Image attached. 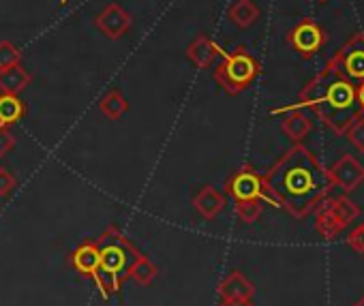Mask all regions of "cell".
Returning <instances> with one entry per match:
<instances>
[{
  "label": "cell",
  "instance_id": "obj_26",
  "mask_svg": "<svg viewBox=\"0 0 364 306\" xmlns=\"http://www.w3.org/2000/svg\"><path fill=\"white\" fill-rule=\"evenodd\" d=\"M16 148V137L7 126H0V159L7 157L9 152Z\"/></svg>",
  "mask_w": 364,
  "mask_h": 306
},
{
  "label": "cell",
  "instance_id": "obj_4",
  "mask_svg": "<svg viewBox=\"0 0 364 306\" xmlns=\"http://www.w3.org/2000/svg\"><path fill=\"white\" fill-rule=\"evenodd\" d=\"M219 56L223 60L215 69V82L230 97H236V94L245 92L257 80V75L262 71L257 58L251 52H247L245 48H236L230 54L219 50Z\"/></svg>",
  "mask_w": 364,
  "mask_h": 306
},
{
  "label": "cell",
  "instance_id": "obj_20",
  "mask_svg": "<svg viewBox=\"0 0 364 306\" xmlns=\"http://www.w3.org/2000/svg\"><path fill=\"white\" fill-rule=\"evenodd\" d=\"M156 274H159V268L146 255H139L131 268V278L139 285H150L156 278Z\"/></svg>",
  "mask_w": 364,
  "mask_h": 306
},
{
  "label": "cell",
  "instance_id": "obj_7",
  "mask_svg": "<svg viewBox=\"0 0 364 306\" xmlns=\"http://www.w3.org/2000/svg\"><path fill=\"white\" fill-rule=\"evenodd\" d=\"M328 65L343 71L345 77H349V80L364 82V35L362 33L351 35L338 48V52L330 58Z\"/></svg>",
  "mask_w": 364,
  "mask_h": 306
},
{
  "label": "cell",
  "instance_id": "obj_6",
  "mask_svg": "<svg viewBox=\"0 0 364 306\" xmlns=\"http://www.w3.org/2000/svg\"><path fill=\"white\" fill-rule=\"evenodd\" d=\"M225 193L232 195L236 202L259 200V202H268L279 208L277 200L272 197V193L264 180V174H259L253 165H242L240 170H236L225 182Z\"/></svg>",
  "mask_w": 364,
  "mask_h": 306
},
{
  "label": "cell",
  "instance_id": "obj_8",
  "mask_svg": "<svg viewBox=\"0 0 364 306\" xmlns=\"http://www.w3.org/2000/svg\"><path fill=\"white\" fill-rule=\"evenodd\" d=\"M287 43L300 54V58H313L326 43V33L315 20H302L287 33Z\"/></svg>",
  "mask_w": 364,
  "mask_h": 306
},
{
  "label": "cell",
  "instance_id": "obj_22",
  "mask_svg": "<svg viewBox=\"0 0 364 306\" xmlns=\"http://www.w3.org/2000/svg\"><path fill=\"white\" fill-rule=\"evenodd\" d=\"M22 65V52L11 41H0V69Z\"/></svg>",
  "mask_w": 364,
  "mask_h": 306
},
{
  "label": "cell",
  "instance_id": "obj_18",
  "mask_svg": "<svg viewBox=\"0 0 364 306\" xmlns=\"http://www.w3.org/2000/svg\"><path fill=\"white\" fill-rule=\"evenodd\" d=\"M26 116V103L18 94H0V126H11Z\"/></svg>",
  "mask_w": 364,
  "mask_h": 306
},
{
  "label": "cell",
  "instance_id": "obj_28",
  "mask_svg": "<svg viewBox=\"0 0 364 306\" xmlns=\"http://www.w3.org/2000/svg\"><path fill=\"white\" fill-rule=\"evenodd\" d=\"M355 103L364 111V82H360V86H355Z\"/></svg>",
  "mask_w": 364,
  "mask_h": 306
},
{
  "label": "cell",
  "instance_id": "obj_10",
  "mask_svg": "<svg viewBox=\"0 0 364 306\" xmlns=\"http://www.w3.org/2000/svg\"><path fill=\"white\" fill-rule=\"evenodd\" d=\"M95 26L112 41L122 39L129 28H131V16L127 9H122L120 5H107L97 18H95Z\"/></svg>",
  "mask_w": 364,
  "mask_h": 306
},
{
  "label": "cell",
  "instance_id": "obj_30",
  "mask_svg": "<svg viewBox=\"0 0 364 306\" xmlns=\"http://www.w3.org/2000/svg\"><path fill=\"white\" fill-rule=\"evenodd\" d=\"M65 5H69V0H60V7H65Z\"/></svg>",
  "mask_w": 364,
  "mask_h": 306
},
{
  "label": "cell",
  "instance_id": "obj_27",
  "mask_svg": "<svg viewBox=\"0 0 364 306\" xmlns=\"http://www.w3.org/2000/svg\"><path fill=\"white\" fill-rule=\"evenodd\" d=\"M219 306H253V300H219Z\"/></svg>",
  "mask_w": 364,
  "mask_h": 306
},
{
  "label": "cell",
  "instance_id": "obj_16",
  "mask_svg": "<svg viewBox=\"0 0 364 306\" xmlns=\"http://www.w3.org/2000/svg\"><path fill=\"white\" fill-rule=\"evenodd\" d=\"M31 82L33 75L22 65L0 69V94H20L31 86Z\"/></svg>",
  "mask_w": 364,
  "mask_h": 306
},
{
  "label": "cell",
  "instance_id": "obj_3",
  "mask_svg": "<svg viewBox=\"0 0 364 306\" xmlns=\"http://www.w3.org/2000/svg\"><path fill=\"white\" fill-rule=\"evenodd\" d=\"M97 246L101 259L97 287L101 291V297L109 300L114 293H120L122 285L131 278V268L141 253L116 225H109L97 238Z\"/></svg>",
  "mask_w": 364,
  "mask_h": 306
},
{
  "label": "cell",
  "instance_id": "obj_17",
  "mask_svg": "<svg viewBox=\"0 0 364 306\" xmlns=\"http://www.w3.org/2000/svg\"><path fill=\"white\" fill-rule=\"evenodd\" d=\"M259 16H262V11L253 0H236L228 11V18L238 28H251L259 20Z\"/></svg>",
  "mask_w": 364,
  "mask_h": 306
},
{
  "label": "cell",
  "instance_id": "obj_19",
  "mask_svg": "<svg viewBox=\"0 0 364 306\" xmlns=\"http://www.w3.org/2000/svg\"><path fill=\"white\" fill-rule=\"evenodd\" d=\"M99 109L105 118L109 120H120L127 111H129V101L124 99L122 92L118 90H109L103 94L101 103H99Z\"/></svg>",
  "mask_w": 364,
  "mask_h": 306
},
{
  "label": "cell",
  "instance_id": "obj_12",
  "mask_svg": "<svg viewBox=\"0 0 364 306\" xmlns=\"http://www.w3.org/2000/svg\"><path fill=\"white\" fill-rule=\"evenodd\" d=\"M272 114H285L281 120V129L283 133L294 141L300 143L311 131H313V120L302 111V107H283V109H274Z\"/></svg>",
  "mask_w": 364,
  "mask_h": 306
},
{
  "label": "cell",
  "instance_id": "obj_2",
  "mask_svg": "<svg viewBox=\"0 0 364 306\" xmlns=\"http://www.w3.org/2000/svg\"><path fill=\"white\" fill-rule=\"evenodd\" d=\"M355 105V86L351 80L336 67L326 65L323 71L302 88L298 103L291 107H311L330 131L343 135L360 116Z\"/></svg>",
  "mask_w": 364,
  "mask_h": 306
},
{
  "label": "cell",
  "instance_id": "obj_15",
  "mask_svg": "<svg viewBox=\"0 0 364 306\" xmlns=\"http://www.w3.org/2000/svg\"><path fill=\"white\" fill-rule=\"evenodd\" d=\"M219 45L208 37V35H198L191 43H189V48H187V58L198 67V69H208L213 62H215V58L219 56Z\"/></svg>",
  "mask_w": 364,
  "mask_h": 306
},
{
  "label": "cell",
  "instance_id": "obj_13",
  "mask_svg": "<svg viewBox=\"0 0 364 306\" xmlns=\"http://www.w3.org/2000/svg\"><path fill=\"white\" fill-rule=\"evenodd\" d=\"M253 295L255 285L240 270H232L219 283V300H253Z\"/></svg>",
  "mask_w": 364,
  "mask_h": 306
},
{
  "label": "cell",
  "instance_id": "obj_21",
  "mask_svg": "<svg viewBox=\"0 0 364 306\" xmlns=\"http://www.w3.org/2000/svg\"><path fill=\"white\" fill-rule=\"evenodd\" d=\"M234 210H236V217H238L245 225H253V223L262 217V212H264V202H259V200L236 202Z\"/></svg>",
  "mask_w": 364,
  "mask_h": 306
},
{
  "label": "cell",
  "instance_id": "obj_29",
  "mask_svg": "<svg viewBox=\"0 0 364 306\" xmlns=\"http://www.w3.org/2000/svg\"><path fill=\"white\" fill-rule=\"evenodd\" d=\"M353 306H364V293L360 295V300H358V302H353Z\"/></svg>",
  "mask_w": 364,
  "mask_h": 306
},
{
  "label": "cell",
  "instance_id": "obj_31",
  "mask_svg": "<svg viewBox=\"0 0 364 306\" xmlns=\"http://www.w3.org/2000/svg\"><path fill=\"white\" fill-rule=\"evenodd\" d=\"M319 3H328V0H319Z\"/></svg>",
  "mask_w": 364,
  "mask_h": 306
},
{
  "label": "cell",
  "instance_id": "obj_5",
  "mask_svg": "<svg viewBox=\"0 0 364 306\" xmlns=\"http://www.w3.org/2000/svg\"><path fill=\"white\" fill-rule=\"evenodd\" d=\"M360 217V206L345 195L323 197L315 206V231L323 240H336L355 219Z\"/></svg>",
  "mask_w": 364,
  "mask_h": 306
},
{
  "label": "cell",
  "instance_id": "obj_24",
  "mask_svg": "<svg viewBox=\"0 0 364 306\" xmlns=\"http://www.w3.org/2000/svg\"><path fill=\"white\" fill-rule=\"evenodd\" d=\"M347 246H349L355 255L364 257V223L355 225V227L347 234Z\"/></svg>",
  "mask_w": 364,
  "mask_h": 306
},
{
  "label": "cell",
  "instance_id": "obj_23",
  "mask_svg": "<svg viewBox=\"0 0 364 306\" xmlns=\"http://www.w3.org/2000/svg\"><path fill=\"white\" fill-rule=\"evenodd\" d=\"M343 135L347 137V141H349L355 150L364 152V116H358V118L345 129Z\"/></svg>",
  "mask_w": 364,
  "mask_h": 306
},
{
  "label": "cell",
  "instance_id": "obj_11",
  "mask_svg": "<svg viewBox=\"0 0 364 306\" xmlns=\"http://www.w3.org/2000/svg\"><path fill=\"white\" fill-rule=\"evenodd\" d=\"M69 263L84 276V278H90L95 283H99V266H101V259H99V246H97V240H82L75 251L69 255Z\"/></svg>",
  "mask_w": 364,
  "mask_h": 306
},
{
  "label": "cell",
  "instance_id": "obj_25",
  "mask_svg": "<svg viewBox=\"0 0 364 306\" xmlns=\"http://www.w3.org/2000/svg\"><path fill=\"white\" fill-rule=\"evenodd\" d=\"M16 187H18V178L7 168H0V200L11 195Z\"/></svg>",
  "mask_w": 364,
  "mask_h": 306
},
{
  "label": "cell",
  "instance_id": "obj_14",
  "mask_svg": "<svg viewBox=\"0 0 364 306\" xmlns=\"http://www.w3.org/2000/svg\"><path fill=\"white\" fill-rule=\"evenodd\" d=\"M193 208L198 210V214L206 221L217 219L223 208H225V195L221 191H217L215 187H202L196 195H193Z\"/></svg>",
  "mask_w": 364,
  "mask_h": 306
},
{
  "label": "cell",
  "instance_id": "obj_1",
  "mask_svg": "<svg viewBox=\"0 0 364 306\" xmlns=\"http://www.w3.org/2000/svg\"><path fill=\"white\" fill-rule=\"evenodd\" d=\"M264 180L279 208L287 210L296 219L309 217L330 193L323 165L302 143H294L264 174Z\"/></svg>",
  "mask_w": 364,
  "mask_h": 306
},
{
  "label": "cell",
  "instance_id": "obj_9",
  "mask_svg": "<svg viewBox=\"0 0 364 306\" xmlns=\"http://www.w3.org/2000/svg\"><path fill=\"white\" fill-rule=\"evenodd\" d=\"M330 187H338L343 193L355 191L364 182V165L353 155H343L326 170Z\"/></svg>",
  "mask_w": 364,
  "mask_h": 306
}]
</instances>
